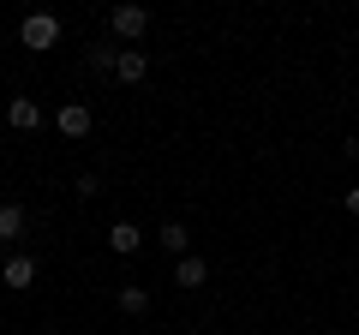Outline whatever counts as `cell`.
<instances>
[{"label":"cell","mask_w":359,"mask_h":335,"mask_svg":"<svg viewBox=\"0 0 359 335\" xmlns=\"http://www.w3.org/2000/svg\"><path fill=\"white\" fill-rule=\"evenodd\" d=\"M18 42H25V48H54V42H60V18L54 13H30L25 25H18Z\"/></svg>","instance_id":"cell-1"},{"label":"cell","mask_w":359,"mask_h":335,"mask_svg":"<svg viewBox=\"0 0 359 335\" xmlns=\"http://www.w3.org/2000/svg\"><path fill=\"white\" fill-rule=\"evenodd\" d=\"M108 30H114L120 42H138L144 30H150V13H144V6H114V13H108Z\"/></svg>","instance_id":"cell-2"},{"label":"cell","mask_w":359,"mask_h":335,"mask_svg":"<svg viewBox=\"0 0 359 335\" xmlns=\"http://www.w3.org/2000/svg\"><path fill=\"white\" fill-rule=\"evenodd\" d=\"M0 282L13 287V294H25V287H36V258H30V252H13V258L0 264Z\"/></svg>","instance_id":"cell-3"},{"label":"cell","mask_w":359,"mask_h":335,"mask_svg":"<svg viewBox=\"0 0 359 335\" xmlns=\"http://www.w3.org/2000/svg\"><path fill=\"white\" fill-rule=\"evenodd\" d=\"M54 126H60V138H90V126H96V114H90L84 102H66L60 114H54Z\"/></svg>","instance_id":"cell-4"},{"label":"cell","mask_w":359,"mask_h":335,"mask_svg":"<svg viewBox=\"0 0 359 335\" xmlns=\"http://www.w3.org/2000/svg\"><path fill=\"white\" fill-rule=\"evenodd\" d=\"M6 126H13V132H36L42 126V108L30 102V96H13V102H6Z\"/></svg>","instance_id":"cell-5"},{"label":"cell","mask_w":359,"mask_h":335,"mask_svg":"<svg viewBox=\"0 0 359 335\" xmlns=\"http://www.w3.org/2000/svg\"><path fill=\"white\" fill-rule=\"evenodd\" d=\"M25 228H30V210L25 204H0V240H6V245L25 240Z\"/></svg>","instance_id":"cell-6"},{"label":"cell","mask_w":359,"mask_h":335,"mask_svg":"<svg viewBox=\"0 0 359 335\" xmlns=\"http://www.w3.org/2000/svg\"><path fill=\"white\" fill-rule=\"evenodd\" d=\"M138 245H144L138 221H114V228H108V252H120V258H132V252H138Z\"/></svg>","instance_id":"cell-7"},{"label":"cell","mask_w":359,"mask_h":335,"mask_svg":"<svg viewBox=\"0 0 359 335\" xmlns=\"http://www.w3.org/2000/svg\"><path fill=\"white\" fill-rule=\"evenodd\" d=\"M144 72H150V54H138V48H120V60H114V78H120V84H138Z\"/></svg>","instance_id":"cell-8"},{"label":"cell","mask_w":359,"mask_h":335,"mask_svg":"<svg viewBox=\"0 0 359 335\" xmlns=\"http://www.w3.org/2000/svg\"><path fill=\"white\" fill-rule=\"evenodd\" d=\"M174 282H180V287H204V282H210V264H204V258H192V252H186V258L174 264Z\"/></svg>","instance_id":"cell-9"},{"label":"cell","mask_w":359,"mask_h":335,"mask_svg":"<svg viewBox=\"0 0 359 335\" xmlns=\"http://www.w3.org/2000/svg\"><path fill=\"white\" fill-rule=\"evenodd\" d=\"M156 245H162V252H174V258H186V245H192V233H186V221H162V233H156Z\"/></svg>","instance_id":"cell-10"},{"label":"cell","mask_w":359,"mask_h":335,"mask_svg":"<svg viewBox=\"0 0 359 335\" xmlns=\"http://www.w3.org/2000/svg\"><path fill=\"white\" fill-rule=\"evenodd\" d=\"M120 311H126V317H144V311H150V287L126 282V287H120Z\"/></svg>","instance_id":"cell-11"},{"label":"cell","mask_w":359,"mask_h":335,"mask_svg":"<svg viewBox=\"0 0 359 335\" xmlns=\"http://www.w3.org/2000/svg\"><path fill=\"white\" fill-rule=\"evenodd\" d=\"M114 60H120V48H90V72H114Z\"/></svg>","instance_id":"cell-12"},{"label":"cell","mask_w":359,"mask_h":335,"mask_svg":"<svg viewBox=\"0 0 359 335\" xmlns=\"http://www.w3.org/2000/svg\"><path fill=\"white\" fill-rule=\"evenodd\" d=\"M72 192H78V198H96V192H102V180H96V174H78Z\"/></svg>","instance_id":"cell-13"},{"label":"cell","mask_w":359,"mask_h":335,"mask_svg":"<svg viewBox=\"0 0 359 335\" xmlns=\"http://www.w3.org/2000/svg\"><path fill=\"white\" fill-rule=\"evenodd\" d=\"M347 216H359V186H347Z\"/></svg>","instance_id":"cell-14"},{"label":"cell","mask_w":359,"mask_h":335,"mask_svg":"<svg viewBox=\"0 0 359 335\" xmlns=\"http://www.w3.org/2000/svg\"><path fill=\"white\" fill-rule=\"evenodd\" d=\"M341 150H347V156H353V162H359V138H347V144H341Z\"/></svg>","instance_id":"cell-15"}]
</instances>
